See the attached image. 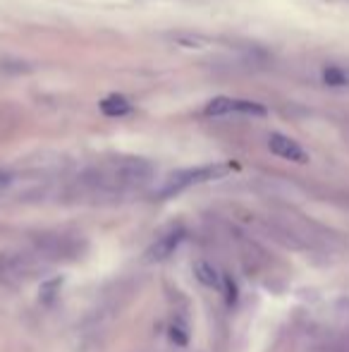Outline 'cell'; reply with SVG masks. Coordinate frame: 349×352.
Here are the masks:
<instances>
[{
  "instance_id": "3",
  "label": "cell",
  "mask_w": 349,
  "mask_h": 352,
  "mask_svg": "<svg viewBox=\"0 0 349 352\" xmlns=\"http://www.w3.org/2000/svg\"><path fill=\"white\" fill-rule=\"evenodd\" d=\"M43 261L38 254H27V252H8L0 254V280L5 283H19L29 280L43 269Z\"/></svg>"
},
{
  "instance_id": "12",
  "label": "cell",
  "mask_w": 349,
  "mask_h": 352,
  "mask_svg": "<svg viewBox=\"0 0 349 352\" xmlns=\"http://www.w3.org/2000/svg\"><path fill=\"white\" fill-rule=\"evenodd\" d=\"M225 283H228V302L232 305V302L237 300V287H234V283L230 278H225Z\"/></svg>"
},
{
  "instance_id": "2",
  "label": "cell",
  "mask_w": 349,
  "mask_h": 352,
  "mask_svg": "<svg viewBox=\"0 0 349 352\" xmlns=\"http://www.w3.org/2000/svg\"><path fill=\"white\" fill-rule=\"evenodd\" d=\"M34 247H36V254L41 259L51 261H72L84 252V242L75 235H67V232H43L41 237H36Z\"/></svg>"
},
{
  "instance_id": "4",
  "label": "cell",
  "mask_w": 349,
  "mask_h": 352,
  "mask_svg": "<svg viewBox=\"0 0 349 352\" xmlns=\"http://www.w3.org/2000/svg\"><path fill=\"white\" fill-rule=\"evenodd\" d=\"M206 116H265V108L261 103L239 101V98H213L206 106Z\"/></svg>"
},
{
  "instance_id": "8",
  "label": "cell",
  "mask_w": 349,
  "mask_h": 352,
  "mask_svg": "<svg viewBox=\"0 0 349 352\" xmlns=\"http://www.w3.org/2000/svg\"><path fill=\"white\" fill-rule=\"evenodd\" d=\"M101 111L106 113V116H127V113L132 111V106L122 96L112 94V96H108L106 101L101 103Z\"/></svg>"
},
{
  "instance_id": "10",
  "label": "cell",
  "mask_w": 349,
  "mask_h": 352,
  "mask_svg": "<svg viewBox=\"0 0 349 352\" xmlns=\"http://www.w3.org/2000/svg\"><path fill=\"white\" fill-rule=\"evenodd\" d=\"M323 79H326L328 84H347V82H349L347 72L335 70V67H330V70H326V74H323Z\"/></svg>"
},
{
  "instance_id": "7",
  "label": "cell",
  "mask_w": 349,
  "mask_h": 352,
  "mask_svg": "<svg viewBox=\"0 0 349 352\" xmlns=\"http://www.w3.org/2000/svg\"><path fill=\"white\" fill-rule=\"evenodd\" d=\"M194 276H196V280L201 283V285H206V287H220V274H218V269H215L213 264H208V261H204V259H199L194 264Z\"/></svg>"
},
{
  "instance_id": "1",
  "label": "cell",
  "mask_w": 349,
  "mask_h": 352,
  "mask_svg": "<svg viewBox=\"0 0 349 352\" xmlns=\"http://www.w3.org/2000/svg\"><path fill=\"white\" fill-rule=\"evenodd\" d=\"M230 170H232V166L220 163V166H199V168H186V170L173 173V175L165 180V185L158 190V197L180 195V192H184L186 187L201 185V182H208V180H218V177L228 175Z\"/></svg>"
},
{
  "instance_id": "5",
  "label": "cell",
  "mask_w": 349,
  "mask_h": 352,
  "mask_svg": "<svg viewBox=\"0 0 349 352\" xmlns=\"http://www.w3.org/2000/svg\"><path fill=\"white\" fill-rule=\"evenodd\" d=\"M182 240H184V230H182V228H175V230L160 235L158 240L146 250V256H149V261L168 259V256H173L177 252V247L182 245Z\"/></svg>"
},
{
  "instance_id": "9",
  "label": "cell",
  "mask_w": 349,
  "mask_h": 352,
  "mask_svg": "<svg viewBox=\"0 0 349 352\" xmlns=\"http://www.w3.org/2000/svg\"><path fill=\"white\" fill-rule=\"evenodd\" d=\"M170 338H173V343H177V345H186L189 333H186V326L182 324V321H175V324L170 326Z\"/></svg>"
},
{
  "instance_id": "11",
  "label": "cell",
  "mask_w": 349,
  "mask_h": 352,
  "mask_svg": "<svg viewBox=\"0 0 349 352\" xmlns=\"http://www.w3.org/2000/svg\"><path fill=\"white\" fill-rule=\"evenodd\" d=\"M60 278H53L51 283H46V285H43V297H46V300H51V297L53 295H56V292H53V290H56V287H60Z\"/></svg>"
},
{
  "instance_id": "6",
  "label": "cell",
  "mask_w": 349,
  "mask_h": 352,
  "mask_svg": "<svg viewBox=\"0 0 349 352\" xmlns=\"http://www.w3.org/2000/svg\"><path fill=\"white\" fill-rule=\"evenodd\" d=\"M268 146L275 156L285 158V161H292V163H306L309 161V156L302 148V144H297L294 140H289V137H285V135H270Z\"/></svg>"
}]
</instances>
